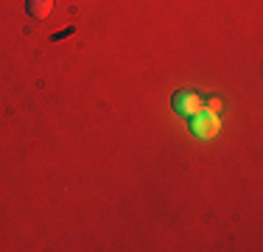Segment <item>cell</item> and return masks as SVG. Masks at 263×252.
<instances>
[{
	"label": "cell",
	"mask_w": 263,
	"mask_h": 252,
	"mask_svg": "<svg viewBox=\"0 0 263 252\" xmlns=\"http://www.w3.org/2000/svg\"><path fill=\"white\" fill-rule=\"evenodd\" d=\"M221 106H224L221 98H210V101H208V110H210V112H221Z\"/></svg>",
	"instance_id": "277c9868"
},
{
	"label": "cell",
	"mask_w": 263,
	"mask_h": 252,
	"mask_svg": "<svg viewBox=\"0 0 263 252\" xmlns=\"http://www.w3.org/2000/svg\"><path fill=\"white\" fill-rule=\"evenodd\" d=\"M26 9H28V14L34 17V20H45V17L51 14V9H53V0H28Z\"/></svg>",
	"instance_id": "3957f363"
},
{
	"label": "cell",
	"mask_w": 263,
	"mask_h": 252,
	"mask_svg": "<svg viewBox=\"0 0 263 252\" xmlns=\"http://www.w3.org/2000/svg\"><path fill=\"white\" fill-rule=\"evenodd\" d=\"M187 123H191V132H193V135L202 137V140H210V137H216V132L221 129L218 112H210L208 106H202L199 112H193V115L187 118Z\"/></svg>",
	"instance_id": "6da1fadb"
},
{
	"label": "cell",
	"mask_w": 263,
	"mask_h": 252,
	"mask_svg": "<svg viewBox=\"0 0 263 252\" xmlns=\"http://www.w3.org/2000/svg\"><path fill=\"white\" fill-rule=\"evenodd\" d=\"M202 96L199 93H193V90H179L177 96H174V110L179 112V115H185V118H191L193 112H199L202 110Z\"/></svg>",
	"instance_id": "7a4b0ae2"
}]
</instances>
